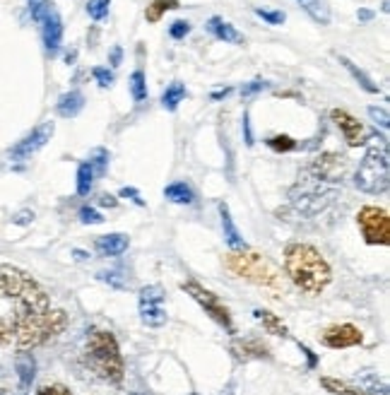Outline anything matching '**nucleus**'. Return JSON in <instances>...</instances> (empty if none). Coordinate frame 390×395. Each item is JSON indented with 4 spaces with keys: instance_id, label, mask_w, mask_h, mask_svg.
<instances>
[{
    "instance_id": "nucleus-18",
    "label": "nucleus",
    "mask_w": 390,
    "mask_h": 395,
    "mask_svg": "<svg viewBox=\"0 0 390 395\" xmlns=\"http://www.w3.org/2000/svg\"><path fill=\"white\" fill-rule=\"evenodd\" d=\"M219 217H222V232H224V241L229 243V248L238 251V248H246V241H243L241 232L236 229L232 219V212H229V205L227 203H219Z\"/></svg>"
},
{
    "instance_id": "nucleus-39",
    "label": "nucleus",
    "mask_w": 390,
    "mask_h": 395,
    "mask_svg": "<svg viewBox=\"0 0 390 395\" xmlns=\"http://www.w3.org/2000/svg\"><path fill=\"white\" fill-rule=\"evenodd\" d=\"M188 34H191V22H186V19H176V22L169 27V37L172 39H186Z\"/></svg>"
},
{
    "instance_id": "nucleus-15",
    "label": "nucleus",
    "mask_w": 390,
    "mask_h": 395,
    "mask_svg": "<svg viewBox=\"0 0 390 395\" xmlns=\"http://www.w3.org/2000/svg\"><path fill=\"white\" fill-rule=\"evenodd\" d=\"M41 37H43V46H46V51L53 56V53L61 48V41H63V19H61V14H58L56 8L48 10L46 17L41 19Z\"/></svg>"
},
{
    "instance_id": "nucleus-17",
    "label": "nucleus",
    "mask_w": 390,
    "mask_h": 395,
    "mask_svg": "<svg viewBox=\"0 0 390 395\" xmlns=\"http://www.w3.org/2000/svg\"><path fill=\"white\" fill-rule=\"evenodd\" d=\"M354 383H357V388L364 395H390L386 376H378L376 372H369V369L367 372H359L354 376Z\"/></svg>"
},
{
    "instance_id": "nucleus-44",
    "label": "nucleus",
    "mask_w": 390,
    "mask_h": 395,
    "mask_svg": "<svg viewBox=\"0 0 390 395\" xmlns=\"http://www.w3.org/2000/svg\"><path fill=\"white\" fill-rule=\"evenodd\" d=\"M37 395H72V393H70V388L61 386V383H51V386L39 388Z\"/></svg>"
},
{
    "instance_id": "nucleus-46",
    "label": "nucleus",
    "mask_w": 390,
    "mask_h": 395,
    "mask_svg": "<svg viewBox=\"0 0 390 395\" xmlns=\"http://www.w3.org/2000/svg\"><path fill=\"white\" fill-rule=\"evenodd\" d=\"M121 198H130L135 205H145L143 198H140V193L135 191V188H123V191H121Z\"/></svg>"
},
{
    "instance_id": "nucleus-45",
    "label": "nucleus",
    "mask_w": 390,
    "mask_h": 395,
    "mask_svg": "<svg viewBox=\"0 0 390 395\" xmlns=\"http://www.w3.org/2000/svg\"><path fill=\"white\" fill-rule=\"evenodd\" d=\"M243 140L251 148L253 145V130H251V119H248V111H243Z\"/></svg>"
},
{
    "instance_id": "nucleus-19",
    "label": "nucleus",
    "mask_w": 390,
    "mask_h": 395,
    "mask_svg": "<svg viewBox=\"0 0 390 395\" xmlns=\"http://www.w3.org/2000/svg\"><path fill=\"white\" fill-rule=\"evenodd\" d=\"M94 248L106 258H116L128 248V236L125 234H104L94 241Z\"/></svg>"
},
{
    "instance_id": "nucleus-40",
    "label": "nucleus",
    "mask_w": 390,
    "mask_h": 395,
    "mask_svg": "<svg viewBox=\"0 0 390 395\" xmlns=\"http://www.w3.org/2000/svg\"><path fill=\"white\" fill-rule=\"evenodd\" d=\"M369 116H371V121L376 125H381V128H388L390 125V116L386 109H378V106H369Z\"/></svg>"
},
{
    "instance_id": "nucleus-42",
    "label": "nucleus",
    "mask_w": 390,
    "mask_h": 395,
    "mask_svg": "<svg viewBox=\"0 0 390 395\" xmlns=\"http://www.w3.org/2000/svg\"><path fill=\"white\" fill-rule=\"evenodd\" d=\"M99 280H101V282H109V285H114L116 290H125V287H128V282L119 280V270H104V272H99Z\"/></svg>"
},
{
    "instance_id": "nucleus-1",
    "label": "nucleus",
    "mask_w": 390,
    "mask_h": 395,
    "mask_svg": "<svg viewBox=\"0 0 390 395\" xmlns=\"http://www.w3.org/2000/svg\"><path fill=\"white\" fill-rule=\"evenodd\" d=\"M65 325L68 316L61 309H48L46 314H12L10 321L0 318V345L29 352L61 335Z\"/></svg>"
},
{
    "instance_id": "nucleus-51",
    "label": "nucleus",
    "mask_w": 390,
    "mask_h": 395,
    "mask_svg": "<svg viewBox=\"0 0 390 395\" xmlns=\"http://www.w3.org/2000/svg\"><path fill=\"white\" fill-rule=\"evenodd\" d=\"M99 203H101V205H109V207H116V198H114V196H101Z\"/></svg>"
},
{
    "instance_id": "nucleus-20",
    "label": "nucleus",
    "mask_w": 390,
    "mask_h": 395,
    "mask_svg": "<svg viewBox=\"0 0 390 395\" xmlns=\"http://www.w3.org/2000/svg\"><path fill=\"white\" fill-rule=\"evenodd\" d=\"M82 109H85V94H82L80 90L65 92L56 104L58 116H63V119H75Z\"/></svg>"
},
{
    "instance_id": "nucleus-32",
    "label": "nucleus",
    "mask_w": 390,
    "mask_h": 395,
    "mask_svg": "<svg viewBox=\"0 0 390 395\" xmlns=\"http://www.w3.org/2000/svg\"><path fill=\"white\" fill-rule=\"evenodd\" d=\"M94 172V176H104L106 169H109V152L104 148H96L94 152L90 154V162H87Z\"/></svg>"
},
{
    "instance_id": "nucleus-55",
    "label": "nucleus",
    "mask_w": 390,
    "mask_h": 395,
    "mask_svg": "<svg viewBox=\"0 0 390 395\" xmlns=\"http://www.w3.org/2000/svg\"><path fill=\"white\" fill-rule=\"evenodd\" d=\"M0 395H10V391H5V388H0Z\"/></svg>"
},
{
    "instance_id": "nucleus-7",
    "label": "nucleus",
    "mask_w": 390,
    "mask_h": 395,
    "mask_svg": "<svg viewBox=\"0 0 390 395\" xmlns=\"http://www.w3.org/2000/svg\"><path fill=\"white\" fill-rule=\"evenodd\" d=\"M357 224L362 229V236L371 246H390V217L383 207L364 205L357 214Z\"/></svg>"
},
{
    "instance_id": "nucleus-22",
    "label": "nucleus",
    "mask_w": 390,
    "mask_h": 395,
    "mask_svg": "<svg viewBox=\"0 0 390 395\" xmlns=\"http://www.w3.org/2000/svg\"><path fill=\"white\" fill-rule=\"evenodd\" d=\"M14 369H17V376H19V386L29 388L37 376V362L29 352H19L17 354V362H14Z\"/></svg>"
},
{
    "instance_id": "nucleus-16",
    "label": "nucleus",
    "mask_w": 390,
    "mask_h": 395,
    "mask_svg": "<svg viewBox=\"0 0 390 395\" xmlns=\"http://www.w3.org/2000/svg\"><path fill=\"white\" fill-rule=\"evenodd\" d=\"M207 32L212 34L214 39H219V41H224V43H236V46H241V43H246V39H243V34L238 32L234 24H229V22H224L222 17H209L207 19Z\"/></svg>"
},
{
    "instance_id": "nucleus-26",
    "label": "nucleus",
    "mask_w": 390,
    "mask_h": 395,
    "mask_svg": "<svg viewBox=\"0 0 390 395\" xmlns=\"http://www.w3.org/2000/svg\"><path fill=\"white\" fill-rule=\"evenodd\" d=\"M183 99H186V85L183 82H172L162 94V106L167 111H176Z\"/></svg>"
},
{
    "instance_id": "nucleus-37",
    "label": "nucleus",
    "mask_w": 390,
    "mask_h": 395,
    "mask_svg": "<svg viewBox=\"0 0 390 395\" xmlns=\"http://www.w3.org/2000/svg\"><path fill=\"white\" fill-rule=\"evenodd\" d=\"M256 14H258L260 19H265L267 24H272V27H280V24L287 19V14L282 12V10H263V8H256Z\"/></svg>"
},
{
    "instance_id": "nucleus-13",
    "label": "nucleus",
    "mask_w": 390,
    "mask_h": 395,
    "mask_svg": "<svg viewBox=\"0 0 390 395\" xmlns=\"http://www.w3.org/2000/svg\"><path fill=\"white\" fill-rule=\"evenodd\" d=\"M29 280H32V275H27L22 267L5 263V265H0V296L17 299L24 287L29 285Z\"/></svg>"
},
{
    "instance_id": "nucleus-29",
    "label": "nucleus",
    "mask_w": 390,
    "mask_h": 395,
    "mask_svg": "<svg viewBox=\"0 0 390 395\" xmlns=\"http://www.w3.org/2000/svg\"><path fill=\"white\" fill-rule=\"evenodd\" d=\"M94 172H92V167L87 162H82L80 167H77V193L80 196H90L92 188H94Z\"/></svg>"
},
{
    "instance_id": "nucleus-5",
    "label": "nucleus",
    "mask_w": 390,
    "mask_h": 395,
    "mask_svg": "<svg viewBox=\"0 0 390 395\" xmlns=\"http://www.w3.org/2000/svg\"><path fill=\"white\" fill-rule=\"evenodd\" d=\"M381 143H373L367 150L362 164H359L357 174H354V183L359 191L369 193V196H381L390 186V154H388V140L381 135Z\"/></svg>"
},
{
    "instance_id": "nucleus-14",
    "label": "nucleus",
    "mask_w": 390,
    "mask_h": 395,
    "mask_svg": "<svg viewBox=\"0 0 390 395\" xmlns=\"http://www.w3.org/2000/svg\"><path fill=\"white\" fill-rule=\"evenodd\" d=\"M330 119H333L335 125L342 130V135H345V140H347L349 148H357V145L367 143V130H364V125L359 123L352 114H347L345 109H333L330 111Z\"/></svg>"
},
{
    "instance_id": "nucleus-6",
    "label": "nucleus",
    "mask_w": 390,
    "mask_h": 395,
    "mask_svg": "<svg viewBox=\"0 0 390 395\" xmlns=\"http://www.w3.org/2000/svg\"><path fill=\"white\" fill-rule=\"evenodd\" d=\"M335 198H338V193L325 188V183L316 181L309 172H304V176H299L296 186L289 188L291 207H294L301 217H316V214L323 212Z\"/></svg>"
},
{
    "instance_id": "nucleus-50",
    "label": "nucleus",
    "mask_w": 390,
    "mask_h": 395,
    "mask_svg": "<svg viewBox=\"0 0 390 395\" xmlns=\"http://www.w3.org/2000/svg\"><path fill=\"white\" fill-rule=\"evenodd\" d=\"M32 217H34L32 212H19L14 222H17V224H29V222H32Z\"/></svg>"
},
{
    "instance_id": "nucleus-2",
    "label": "nucleus",
    "mask_w": 390,
    "mask_h": 395,
    "mask_svg": "<svg viewBox=\"0 0 390 395\" xmlns=\"http://www.w3.org/2000/svg\"><path fill=\"white\" fill-rule=\"evenodd\" d=\"M285 272L306 294H320L333 282V270L318 248L309 243H289L285 248Z\"/></svg>"
},
{
    "instance_id": "nucleus-48",
    "label": "nucleus",
    "mask_w": 390,
    "mask_h": 395,
    "mask_svg": "<svg viewBox=\"0 0 390 395\" xmlns=\"http://www.w3.org/2000/svg\"><path fill=\"white\" fill-rule=\"evenodd\" d=\"M357 17H359V22H371L373 17H376V12H373V10H367V8H362L357 12Z\"/></svg>"
},
{
    "instance_id": "nucleus-10",
    "label": "nucleus",
    "mask_w": 390,
    "mask_h": 395,
    "mask_svg": "<svg viewBox=\"0 0 390 395\" xmlns=\"http://www.w3.org/2000/svg\"><path fill=\"white\" fill-rule=\"evenodd\" d=\"M53 130H56V125H53V121H46V123L37 125V128L32 130L29 135H24L22 140H19L17 145H14L12 150H10V159H14V162H24V159H29L32 154H37L39 150L43 148V145L51 140Z\"/></svg>"
},
{
    "instance_id": "nucleus-34",
    "label": "nucleus",
    "mask_w": 390,
    "mask_h": 395,
    "mask_svg": "<svg viewBox=\"0 0 390 395\" xmlns=\"http://www.w3.org/2000/svg\"><path fill=\"white\" fill-rule=\"evenodd\" d=\"M53 8L51 0H29V14L37 24H41V19L46 17V12Z\"/></svg>"
},
{
    "instance_id": "nucleus-35",
    "label": "nucleus",
    "mask_w": 390,
    "mask_h": 395,
    "mask_svg": "<svg viewBox=\"0 0 390 395\" xmlns=\"http://www.w3.org/2000/svg\"><path fill=\"white\" fill-rule=\"evenodd\" d=\"M267 145L275 152H291V150H296V140H291L289 135H272V138H267Z\"/></svg>"
},
{
    "instance_id": "nucleus-9",
    "label": "nucleus",
    "mask_w": 390,
    "mask_h": 395,
    "mask_svg": "<svg viewBox=\"0 0 390 395\" xmlns=\"http://www.w3.org/2000/svg\"><path fill=\"white\" fill-rule=\"evenodd\" d=\"M309 174L320 183H338L347 174V157L338 152H325L311 162Z\"/></svg>"
},
{
    "instance_id": "nucleus-3",
    "label": "nucleus",
    "mask_w": 390,
    "mask_h": 395,
    "mask_svg": "<svg viewBox=\"0 0 390 395\" xmlns=\"http://www.w3.org/2000/svg\"><path fill=\"white\" fill-rule=\"evenodd\" d=\"M87 367L96 374L99 378L109 383H121L125 376V364L121 357L119 343L114 333L104 328H92L87 333V347H85Z\"/></svg>"
},
{
    "instance_id": "nucleus-23",
    "label": "nucleus",
    "mask_w": 390,
    "mask_h": 395,
    "mask_svg": "<svg viewBox=\"0 0 390 395\" xmlns=\"http://www.w3.org/2000/svg\"><path fill=\"white\" fill-rule=\"evenodd\" d=\"M164 198L169 200V203H176V205H191L195 196H193V188L188 186L186 181H176V183H169L167 188H164Z\"/></svg>"
},
{
    "instance_id": "nucleus-53",
    "label": "nucleus",
    "mask_w": 390,
    "mask_h": 395,
    "mask_svg": "<svg viewBox=\"0 0 390 395\" xmlns=\"http://www.w3.org/2000/svg\"><path fill=\"white\" fill-rule=\"evenodd\" d=\"M72 256H75L77 261H87V258H90V256H87L85 251H72Z\"/></svg>"
},
{
    "instance_id": "nucleus-41",
    "label": "nucleus",
    "mask_w": 390,
    "mask_h": 395,
    "mask_svg": "<svg viewBox=\"0 0 390 395\" xmlns=\"http://www.w3.org/2000/svg\"><path fill=\"white\" fill-rule=\"evenodd\" d=\"M92 75H94V80L99 82V87H111L114 85V72L109 70V68H94L92 70Z\"/></svg>"
},
{
    "instance_id": "nucleus-28",
    "label": "nucleus",
    "mask_w": 390,
    "mask_h": 395,
    "mask_svg": "<svg viewBox=\"0 0 390 395\" xmlns=\"http://www.w3.org/2000/svg\"><path fill=\"white\" fill-rule=\"evenodd\" d=\"M340 63H342V65H345V68H347V70H349V75H352L354 80H357L359 85H362V90H367L369 94H378V85H376V82L371 80V77L367 75V72L362 70V68H357V65H354L352 61H349V58H345V56H340Z\"/></svg>"
},
{
    "instance_id": "nucleus-33",
    "label": "nucleus",
    "mask_w": 390,
    "mask_h": 395,
    "mask_svg": "<svg viewBox=\"0 0 390 395\" xmlns=\"http://www.w3.org/2000/svg\"><path fill=\"white\" fill-rule=\"evenodd\" d=\"M164 290L159 285H150L140 290V304H162L164 301Z\"/></svg>"
},
{
    "instance_id": "nucleus-30",
    "label": "nucleus",
    "mask_w": 390,
    "mask_h": 395,
    "mask_svg": "<svg viewBox=\"0 0 390 395\" xmlns=\"http://www.w3.org/2000/svg\"><path fill=\"white\" fill-rule=\"evenodd\" d=\"M320 386H323L325 391H330L333 395H364L357 386H349V383L338 381V378H330V376L320 378Z\"/></svg>"
},
{
    "instance_id": "nucleus-21",
    "label": "nucleus",
    "mask_w": 390,
    "mask_h": 395,
    "mask_svg": "<svg viewBox=\"0 0 390 395\" xmlns=\"http://www.w3.org/2000/svg\"><path fill=\"white\" fill-rule=\"evenodd\" d=\"M253 318L258 321V323L263 325V330L270 335H277V338H289V328H287L285 323H282V318L277 314H272V311L267 309H256L253 311Z\"/></svg>"
},
{
    "instance_id": "nucleus-49",
    "label": "nucleus",
    "mask_w": 390,
    "mask_h": 395,
    "mask_svg": "<svg viewBox=\"0 0 390 395\" xmlns=\"http://www.w3.org/2000/svg\"><path fill=\"white\" fill-rule=\"evenodd\" d=\"M299 347H301V352H304V354H306V357H309V367H311V369H314V367H316V354H314V352H311V350H309V347H306V345H299Z\"/></svg>"
},
{
    "instance_id": "nucleus-31",
    "label": "nucleus",
    "mask_w": 390,
    "mask_h": 395,
    "mask_svg": "<svg viewBox=\"0 0 390 395\" xmlns=\"http://www.w3.org/2000/svg\"><path fill=\"white\" fill-rule=\"evenodd\" d=\"M128 85H130V94H133V99L138 101V104L147 99V82H145L143 70H135L133 75H130Z\"/></svg>"
},
{
    "instance_id": "nucleus-47",
    "label": "nucleus",
    "mask_w": 390,
    "mask_h": 395,
    "mask_svg": "<svg viewBox=\"0 0 390 395\" xmlns=\"http://www.w3.org/2000/svg\"><path fill=\"white\" fill-rule=\"evenodd\" d=\"M109 61H111V65H114V68H119L121 61H123V48H121V46L111 48V58H109Z\"/></svg>"
},
{
    "instance_id": "nucleus-36",
    "label": "nucleus",
    "mask_w": 390,
    "mask_h": 395,
    "mask_svg": "<svg viewBox=\"0 0 390 395\" xmlns=\"http://www.w3.org/2000/svg\"><path fill=\"white\" fill-rule=\"evenodd\" d=\"M109 5L111 0H90V3H87V14L99 22V19H104L106 14H109Z\"/></svg>"
},
{
    "instance_id": "nucleus-11",
    "label": "nucleus",
    "mask_w": 390,
    "mask_h": 395,
    "mask_svg": "<svg viewBox=\"0 0 390 395\" xmlns=\"http://www.w3.org/2000/svg\"><path fill=\"white\" fill-rule=\"evenodd\" d=\"M364 335L357 325L352 323H340V325H330V328L323 330L320 335V343L330 350H347V347H357L362 345Z\"/></svg>"
},
{
    "instance_id": "nucleus-38",
    "label": "nucleus",
    "mask_w": 390,
    "mask_h": 395,
    "mask_svg": "<svg viewBox=\"0 0 390 395\" xmlns=\"http://www.w3.org/2000/svg\"><path fill=\"white\" fill-rule=\"evenodd\" d=\"M80 222L82 224H104V217H101L99 210L90 207V205H82V207H80Z\"/></svg>"
},
{
    "instance_id": "nucleus-27",
    "label": "nucleus",
    "mask_w": 390,
    "mask_h": 395,
    "mask_svg": "<svg viewBox=\"0 0 390 395\" xmlns=\"http://www.w3.org/2000/svg\"><path fill=\"white\" fill-rule=\"evenodd\" d=\"M176 8H181L178 0H152V3L147 5V10H145V19H147L150 24H157L169 10H176Z\"/></svg>"
},
{
    "instance_id": "nucleus-54",
    "label": "nucleus",
    "mask_w": 390,
    "mask_h": 395,
    "mask_svg": "<svg viewBox=\"0 0 390 395\" xmlns=\"http://www.w3.org/2000/svg\"><path fill=\"white\" fill-rule=\"evenodd\" d=\"M75 56H77L75 51H70V53H68V56H65V58H68V63H72V61H75Z\"/></svg>"
},
{
    "instance_id": "nucleus-43",
    "label": "nucleus",
    "mask_w": 390,
    "mask_h": 395,
    "mask_svg": "<svg viewBox=\"0 0 390 395\" xmlns=\"http://www.w3.org/2000/svg\"><path fill=\"white\" fill-rule=\"evenodd\" d=\"M267 87V82L265 80H253V82H246V85L241 87V94L243 97H253V94H258V92H263Z\"/></svg>"
},
{
    "instance_id": "nucleus-12",
    "label": "nucleus",
    "mask_w": 390,
    "mask_h": 395,
    "mask_svg": "<svg viewBox=\"0 0 390 395\" xmlns=\"http://www.w3.org/2000/svg\"><path fill=\"white\" fill-rule=\"evenodd\" d=\"M229 352L236 362H256V359H270V347L260 338H236L229 345Z\"/></svg>"
},
{
    "instance_id": "nucleus-52",
    "label": "nucleus",
    "mask_w": 390,
    "mask_h": 395,
    "mask_svg": "<svg viewBox=\"0 0 390 395\" xmlns=\"http://www.w3.org/2000/svg\"><path fill=\"white\" fill-rule=\"evenodd\" d=\"M229 92H232V87H224V90L214 92V94H212V101H217V99H222V97H227Z\"/></svg>"
},
{
    "instance_id": "nucleus-4",
    "label": "nucleus",
    "mask_w": 390,
    "mask_h": 395,
    "mask_svg": "<svg viewBox=\"0 0 390 395\" xmlns=\"http://www.w3.org/2000/svg\"><path fill=\"white\" fill-rule=\"evenodd\" d=\"M224 265L232 275L248 280L258 287H267V290H285V282H282V272L270 258H265L258 251H248V248H238L232 251L224 258Z\"/></svg>"
},
{
    "instance_id": "nucleus-24",
    "label": "nucleus",
    "mask_w": 390,
    "mask_h": 395,
    "mask_svg": "<svg viewBox=\"0 0 390 395\" xmlns=\"http://www.w3.org/2000/svg\"><path fill=\"white\" fill-rule=\"evenodd\" d=\"M140 321L150 328H162L167 323V311L162 304H140Z\"/></svg>"
},
{
    "instance_id": "nucleus-25",
    "label": "nucleus",
    "mask_w": 390,
    "mask_h": 395,
    "mask_svg": "<svg viewBox=\"0 0 390 395\" xmlns=\"http://www.w3.org/2000/svg\"><path fill=\"white\" fill-rule=\"evenodd\" d=\"M296 3L304 8V12L309 14L314 22L318 24H330V8L323 0H296Z\"/></svg>"
},
{
    "instance_id": "nucleus-8",
    "label": "nucleus",
    "mask_w": 390,
    "mask_h": 395,
    "mask_svg": "<svg viewBox=\"0 0 390 395\" xmlns=\"http://www.w3.org/2000/svg\"><path fill=\"white\" fill-rule=\"evenodd\" d=\"M181 290L186 292V294H191L195 301H198L200 306L205 309V314L209 316V318L214 321V323H219L224 330H229V333H234V321H232V314H229L227 306L219 301V296L214 294V292L205 290L200 282L195 280H186L181 285Z\"/></svg>"
}]
</instances>
